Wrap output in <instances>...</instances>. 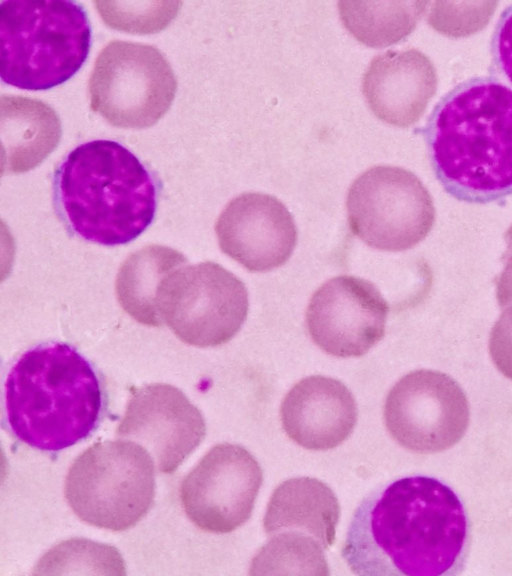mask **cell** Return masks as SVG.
<instances>
[{"instance_id": "obj_8", "label": "cell", "mask_w": 512, "mask_h": 576, "mask_svg": "<svg viewBox=\"0 0 512 576\" xmlns=\"http://www.w3.org/2000/svg\"><path fill=\"white\" fill-rule=\"evenodd\" d=\"M349 227L368 246L390 252L408 250L431 231L432 197L411 171L377 165L360 174L346 197Z\"/></svg>"}, {"instance_id": "obj_4", "label": "cell", "mask_w": 512, "mask_h": 576, "mask_svg": "<svg viewBox=\"0 0 512 576\" xmlns=\"http://www.w3.org/2000/svg\"><path fill=\"white\" fill-rule=\"evenodd\" d=\"M104 404L101 379L74 346L38 344L12 364L5 381V413L12 434L24 444L57 452L87 438Z\"/></svg>"}, {"instance_id": "obj_11", "label": "cell", "mask_w": 512, "mask_h": 576, "mask_svg": "<svg viewBox=\"0 0 512 576\" xmlns=\"http://www.w3.org/2000/svg\"><path fill=\"white\" fill-rule=\"evenodd\" d=\"M263 482L258 461L244 447H212L186 475L180 500L187 517L201 530L224 534L251 517Z\"/></svg>"}, {"instance_id": "obj_17", "label": "cell", "mask_w": 512, "mask_h": 576, "mask_svg": "<svg viewBox=\"0 0 512 576\" xmlns=\"http://www.w3.org/2000/svg\"><path fill=\"white\" fill-rule=\"evenodd\" d=\"M339 517L338 499L327 484L311 477H296L273 491L263 528L269 537L293 533L313 538L326 550L335 541Z\"/></svg>"}, {"instance_id": "obj_9", "label": "cell", "mask_w": 512, "mask_h": 576, "mask_svg": "<svg viewBox=\"0 0 512 576\" xmlns=\"http://www.w3.org/2000/svg\"><path fill=\"white\" fill-rule=\"evenodd\" d=\"M248 309L245 284L212 261L178 268L164 281L159 295L163 323L181 341L201 348L230 341Z\"/></svg>"}, {"instance_id": "obj_12", "label": "cell", "mask_w": 512, "mask_h": 576, "mask_svg": "<svg viewBox=\"0 0 512 576\" xmlns=\"http://www.w3.org/2000/svg\"><path fill=\"white\" fill-rule=\"evenodd\" d=\"M388 312L387 301L372 282L340 275L313 293L306 325L313 342L325 353L360 357L384 337Z\"/></svg>"}, {"instance_id": "obj_5", "label": "cell", "mask_w": 512, "mask_h": 576, "mask_svg": "<svg viewBox=\"0 0 512 576\" xmlns=\"http://www.w3.org/2000/svg\"><path fill=\"white\" fill-rule=\"evenodd\" d=\"M92 45L84 6L71 0L0 3V76L30 91L48 90L72 78Z\"/></svg>"}, {"instance_id": "obj_10", "label": "cell", "mask_w": 512, "mask_h": 576, "mask_svg": "<svg viewBox=\"0 0 512 576\" xmlns=\"http://www.w3.org/2000/svg\"><path fill=\"white\" fill-rule=\"evenodd\" d=\"M383 415L387 431L400 446L431 454L461 440L469 425L470 408L466 394L452 377L419 369L390 389Z\"/></svg>"}, {"instance_id": "obj_15", "label": "cell", "mask_w": 512, "mask_h": 576, "mask_svg": "<svg viewBox=\"0 0 512 576\" xmlns=\"http://www.w3.org/2000/svg\"><path fill=\"white\" fill-rule=\"evenodd\" d=\"M357 404L341 381L314 375L301 379L285 395L280 420L287 436L309 450L339 446L357 422Z\"/></svg>"}, {"instance_id": "obj_20", "label": "cell", "mask_w": 512, "mask_h": 576, "mask_svg": "<svg viewBox=\"0 0 512 576\" xmlns=\"http://www.w3.org/2000/svg\"><path fill=\"white\" fill-rule=\"evenodd\" d=\"M423 1H339L344 27L369 47H386L409 35L426 10Z\"/></svg>"}, {"instance_id": "obj_7", "label": "cell", "mask_w": 512, "mask_h": 576, "mask_svg": "<svg viewBox=\"0 0 512 576\" xmlns=\"http://www.w3.org/2000/svg\"><path fill=\"white\" fill-rule=\"evenodd\" d=\"M88 90L91 110L110 125L145 129L170 109L177 79L156 46L113 40L99 52Z\"/></svg>"}, {"instance_id": "obj_13", "label": "cell", "mask_w": 512, "mask_h": 576, "mask_svg": "<svg viewBox=\"0 0 512 576\" xmlns=\"http://www.w3.org/2000/svg\"><path fill=\"white\" fill-rule=\"evenodd\" d=\"M206 434L200 410L177 387L154 383L133 388L116 436L140 444L156 469L172 473Z\"/></svg>"}, {"instance_id": "obj_14", "label": "cell", "mask_w": 512, "mask_h": 576, "mask_svg": "<svg viewBox=\"0 0 512 576\" xmlns=\"http://www.w3.org/2000/svg\"><path fill=\"white\" fill-rule=\"evenodd\" d=\"M215 232L223 253L251 272L282 266L297 244L292 214L275 196L246 192L220 213Z\"/></svg>"}, {"instance_id": "obj_18", "label": "cell", "mask_w": 512, "mask_h": 576, "mask_svg": "<svg viewBox=\"0 0 512 576\" xmlns=\"http://www.w3.org/2000/svg\"><path fill=\"white\" fill-rule=\"evenodd\" d=\"M2 173H23L38 166L57 147L61 121L47 103L1 96Z\"/></svg>"}, {"instance_id": "obj_22", "label": "cell", "mask_w": 512, "mask_h": 576, "mask_svg": "<svg viewBox=\"0 0 512 576\" xmlns=\"http://www.w3.org/2000/svg\"><path fill=\"white\" fill-rule=\"evenodd\" d=\"M489 352L499 372L512 380V303L503 308L491 329Z\"/></svg>"}, {"instance_id": "obj_3", "label": "cell", "mask_w": 512, "mask_h": 576, "mask_svg": "<svg viewBox=\"0 0 512 576\" xmlns=\"http://www.w3.org/2000/svg\"><path fill=\"white\" fill-rule=\"evenodd\" d=\"M160 186L157 175L127 147L91 140L55 168L53 204L73 235L102 246L125 245L154 221Z\"/></svg>"}, {"instance_id": "obj_25", "label": "cell", "mask_w": 512, "mask_h": 576, "mask_svg": "<svg viewBox=\"0 0 512 576\" xmlns=\"http://www.w3.org/2000/svg\"><path fill=\"white\" fill-rule=\"evenodd\" d=\"M507 248L504 254H507L512 251V225L507 229L505 236H504Z\"/></svg>"}, {"instance_id": "obj_1", "label": "cell", "mask_w": 512, "mask_h": 576, "mask_svg": "<svg viewBox=\"0 0 512 576\" xmlns=\"http://www.w3.org/2000/svg\"><path fill=\"white\" fill-rule=\"evenodd\" d=\"M469 539L458 495L434 477L415 475L381 484L362 499L341 555L357 575H454Z\"/></svg>"}, {"instance_id": "obj_24", "label": "cell", "mask_w": 512, "mask_h": 576, "mask_svg": "<svg viewBox=\"0 0 512 576\" xmlns=\"http://www.w3.org/2000/svg\"><path fill=\"white\" fill-rule=\"evenodd\" d=\"M502 260H505V267L497 279L496 296L501 308L512 303V251L503 254Z\"/></svg>"}, {"instance_id": "obj_6", "label": "cell", "mask_w": 512, "mask_h": 576, "mask_svg": "<svg viewBox=\"0 0 512 576\" xmlns=\"http://www.w3.org/2000/svg\"><path fill=\"white\" fill-rule=\"evenodd\" d=\"M154 460L132 441H101L83 451L65 478V497L83 522L110 531L136 525L155 495Z\"/></svg>"}, {"instance_id": "obj_19", "label": "cell", "mask_w": 512, "mask_h": 576, "mask_svg": "<svg viewBox=\"0 0 512 576\" xmlns=\"http://www.w3.org/2000/svg\"><path fill=\"white\" fill-rule=\"evenodd\" d=\"M186 262L182 253L163 245H149L130 254L119 268L115 281L116 297L123 310L143 325L161 326L162 284Z\"/></svg>"}, {"instance_id": "obj_21", "label": "cell", "mask_w": 512, "mask_h": 576, "mask_svg": "<svg viewBox=\"0 0 512 576\" xmlns=\"http://www.w3.org/2000/svg\"><path fill=\"white\" fill-rule=\"evenodd\" d=\"M324 548L315 539L293 533L270 536L254 556L250 574L296 573L329 575Z\"/></svg>"}, {"instance_id": "obj_2", "label": "cell", "mask_w": 512, "mask_h": 576, "mask_svg": "<svg viewBox=\"0 0 512 576\" xmlns=\"http://www.w3.org/2000/svg\"><path fill=\"white\" fill-rule=\"evenodd\" d=\"M424 137L433 172L459 201L512 195V89L493 77L466 80L431 112Z\"/></svg>"}, {"instance_id": "obj_16", "label": "cell", "mask_w": 512, "mask_h": 576, "mask_svg": "<svg viewBox=\"0 0 512 576\" xmlns=\"http://www.w3.org/2000/svg\"><path fill=\"white\" fill-rule=\"evenodd\" d=\"M362 93L373 114L397 127L416 123L437 89L430 59L410 48L376 55L362 78Z\"/></svg>"}, {"instance_id": "obj_23", "label": "cell", "mask_w": 512, "mask_h": 576, "mask_svg": "<svg viewBox=\"0 0 512 576\" xmlns=\"http://www.w3.org/2000/svg\"><path fill=\"white\" fill-rule=\"evenodd\" d=\"M491 55L497 71L512 84V4L502 11L497 21Z\"/></svg>"}]
</instances>
